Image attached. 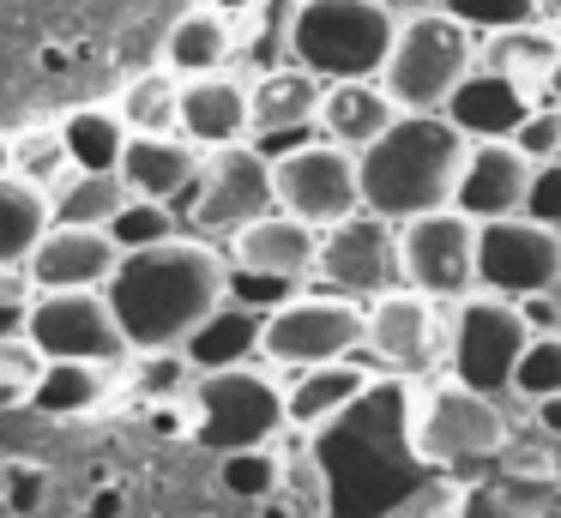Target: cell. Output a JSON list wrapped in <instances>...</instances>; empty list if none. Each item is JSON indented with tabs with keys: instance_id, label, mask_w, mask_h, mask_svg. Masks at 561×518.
<instances>
[{
	"instance_id": "277c9868",
	"label": "cell",
	"mask_w": 561,
	"mask_h": 518,
	"mask_svg": "<svg viewBox=\"0 0 561 518\" xmlns=\"http://www.w3.org/2000/svg\"><path fill=\"white\" fill-rule=\"evenodd\" d=\"M471 24H459L447 7L435 12H404L399 43H392L387 67H380V84L392 91V103L404 115H440L447 96L465 84V72L477 67V43Z\"/></svg>"
},
{
	"instance_id": "7bdbcfd3",
	"label": "cell",
	"mask_w": 561,
	"mask_h": 518,
	"mask_svg": "<svg viewBox=\"0 0 561 518\" xmlns=\"http://www.w3.org/2000/svg\"><path fill=\"white\" fill-rule=\"evenodd\" d=\"M525 211L561 229V157H549V163H537V169H531V193H525Z\"/></svg>"
},
{
	"instance_id": "7c38bea8",
	"label": "cell",
	"mask_w": 561,
	"mask_h": 518,
	"mask_svg": "<svg viewBox=\"0 0 561 518\" xmlns=\"http://www.w3.org/2000/svg\"><path fill=\"white\" fill-rule=\"evenodd\" d=\"M556 277H561V229L556 223H543L531 211L477 223V289L525 301V296H549Z\"/></svg>"
},
{
	"instance_id": "e575fe53",
	"label": "cell",
	"mask_w": 561,
	"mask_h": 518,
	"mask_svg": "<svg viewBox=\"0 0 561 518\" xmlns=\"http://www.w3.org/2000/svg\"><path fill=\"white\" fill-rule=\"evenodd\" d=\"M278 494L296 506V518H332V476L314 452H290L284 458V482Z\"/></svg>"
},
{
	"instance_id": "ac0fdd59",
	"label": "cell",
	"mask_w": 561,
	"mask_h": 518,
	"mask_svg": "<svg viewBox=\"0 0 561 518\" xmlns=\"http://www.w3.org/2000/svg\"><path fill=\"white\" fill-rule=\"evenodd\" d=\"M320 235H327L320 223H308V217H296L278 205V211H266V217L236 229L230 260L254 265V272H272V277H290V284H308L314 265H320Z\"/></svg>"
},
{
	"instance_id": "1f68e13d",
	"label": "cell",
	"mask_w": 561,
	"mask_h": 518,
	"mask_svg": "<svg viewBox=\"0 0 561 518\" xmlns=\"http://www.w3.org/2000/svg\"><path fill=\"white\" fill-rule=\"evenodd\" d=\"M122 120L134 133H170L182 127V72L175 67H158V72H139V79H127L122 91Z\"/></svg>"
},
{
	"instance_id": "7a4b0ae2",
	"label": "cell",
	"mask_w": 561,
	"mask_h": 518,
	"mask_svg": "<svg viewBox=\"0 0 561 518\" xmlns=\"http://www.w3.org/2000/svg\"><path fill=\"white\" fill-rule=\"evenodd\" d=\"M471 139L447 115H399L363 151V205L392 223L453 205Z\"/></svg>"
},
{
	"instance_id": "f546056e",
	"label": "cell",
	"mask_w": 561,
	"mask_h": 518,
	"mask_svg": "<svg viewBox=\"0 0 561 518\" xmlns=\"http://www.w3.org/2000/svg\"><path fill=\"white\" fill-rule=\"evenodd\" d=\"M49 199H55V223H98V229H110L115 211L134 199V187H127L122 169H79L73 163L49 187Z\"/></svg>"
},
{
	"instance_id": "d590c367",
	"label": "cell",
	"mask_w": 561,
	"mask_h": 518,
	"mask_svg": "<svg viewBox=\"0 0 561 518\" xmlns=\"http://www.w3.org/2000/svg\"><path fill=\"white\" fill-rule=\"evenodd\" d=\"M110 235L122 241V253L151 248V241H170V235H175V211H170V199H146V193H134V199H127L122 211H115Z\"/></svg>"
},
{
	"instance_id": "bcb514c9",
	"label": "cell",
	"mask_w": 561,
	"mask_h": 518,
	"mask_svg": "<svg viewBox=\"0 0 561 518\" xmlns=\"http://www.w3.org/2000/svg\"><path fill=\"white\" fill-rule=\"evenodd\" d=\"M13 169H19V151H13V139L0 133V175H13Z\"/></svg>"
},
{
	"instance_id": "8d00e7d4",
	"label": "cell",
	"mask_w": 561,
	"mask_h": 518,
	"mask_svg": "<svg viewBox=\"0 0 561 518\" xmlns=\"http://www.w3.org/2000/svg\"><path fill=\"white\" fill-rule=\"evenodd\" d=\"M513 392H519L525 404L561 392V332H531L519 368H513Z\"/></svg>"
},
{
	"instance_id": "5bb4252c",
	"label": "cell",
	"mask_w": 561,
	"mask_h": 518,
	"mask_svg": "<svg viewBox=\"0 0 561 518\" xmlns=\"http://www.w3.org/2000/svg\"><path fill=\"white\" fill-rule=\"evenodd\" d=\"M453 349V320L440 313V296L399 284L387 296L368 301L363 325V356H375L392 373H428L435 361H447Z\"/></svg>"
},
{
	"instance_id": "8992f818",
	"label": "cell",
	"mask_w": 561,
	"mask_h": 518,
	"mask_svg": "<svg viewBox=\"0 0 561 518\" xmlns=\"http://www.w3.org/2000/svg\"><path fill=\"white\" fill-rule=\"evenodd\" d=\"M404 440H411V452L423 458V464H483V458L501 452V440H507V422H501V404L495 392H483V385L459 380V373H447V380L423 385V398H416L411 410V428H404Z\"/></svg>"
},
{
	"instance_id": "e0dca14e",
	"label": "cell",
	"mask_w": 561,
	"mask_h": 518,
	"mask_svg": "<svg viewBox=\"0 0 561 518\" xmlns=\"http://www.w3.org/2000/svg\"><path fill=\"white\" fill-rule=\"evenodd\" d=\"M531 157L519 151L513 139H471V157H465V175H459V205L465 217L489 223V217H513L525 211V193H531Z\"/></svg>"
},
{
	"instance_id": "681fc988",
	"label": "cell",
	"mask_w": 561,
	"mask_h": 518,
	"mask_svg": "<svg viewBox=\"0 0 561 518\" xmlns=\"http://www.w3.org/2000/svg\"><path fill=\"white\" fill-rule=\"evenodd\" d=\"M543 24H561V0H543Z\"/></svg>"
},
{
	"instance_id": "6da1fadb",
	"label": "cell",
	"mask_w": 561,
	"mask_h": 518,
	"mask_svg": "<svg viewBox=\"0 0 561 518\" xmlns=\"http://www.w3.org/2000/svg\"><path fill=\"white\" fill-rule=\"evenodd\" d=\"M110 301L134 349H182L230 301V253L211 248V235H170L134 248L122 253Z\"/></svg>"
},
{
	"instance_id": "44dd1931",
	"label": "cell",
	"mask_w": 561,
	"mask_h": 518,
	"mask_svg": "<svg viewBox=\"0 0 561 518\" xmlns=\"http://www.w3.org/2000/svg\"><path fill=\"white\" fill-rule=\"evenodd\" d=\"M320 103H327V79L296 60L254 72V139H308V127H320Z\"/></svg>"
},
{
	"instance_id": "ee69618b",
	"label": "cell",
	"mask_w": 561,
	"mask_h": 518,
	"mask_svg": "<svg viewBox=\"0 0 561 518\" xmlns=\"http://www.w3.org/2000/svg\"><path fill=\"white\" fill-rule=\"evenodd\" d=\"M519 308H525V320H531V332H556V308H549L543 296H525Z\"/></svg>"
},
{
	"instance_id": "603a6c76",
	"label": "cell",
	"mask_w": 561,
	"mask_h": 518,
	"mask_svg": "<svg viewBox=\"0 0 561 518\" xmlns=\"http://www.w3.org/2000/svg\"><path fill=\"white\" fill-rule=\"evenodd\" d=\"M368 398V368H356L351 356L339 361H314V368H296V380L284 385V410H290L296 434H320L344 416L351 404Z\"/></svg>"
},
{
	"instance_id": "4dcf8cb0",
	"label": "cell",
	"mask_w": 561,
	"mask_h": 518,
	"mask_svg": "<svg viewBox=\"0 0 561 518\" xmlns=\"http://www.w3.org/2000/svg\"><path fill=\"white\" fill-rule=\"evenodd\" d=\"M61 139H67L79 169H122L134 127L122 120V108H73L61 120Z\"/></svg>"
},
{
	"instance_id": "f6af8a7d",
	"label": "cell",
	"mask_w": 561,
	"mask_h": 518,
	"mask_svg": "<svg viewBox=\"0 0 561 518\" xmlns=\"http://www.w3.org/2000/svg\"><path fill=\"white\" fill-rule=\"evenodd\" d=\"M537 428H543V434H561V392H549V398H537Z\"/></svg>"
},
{
	"instance_id": "52a82bcc",
	"label": "cell",
	"mask_w": 561,
	"mask_h": 518,
	"mask_svg": "<svg viewBox=\"0 0 561 518\" xmlns=\"http://www.w3.org/2000/svg\"><path fill=\"white\" fill-rule=\"evenodd\" d=\"M363 325L368 308H356V296L344 289H296L290 301L266 313V332H260V356L272 368H314V361H339L363 349Z\"/></svg>"
},
{
	"instance_id": "b9f144b4",
	"label": "cell",
	"mask_w": 561,
	"mask_h": 518,
	"mask_svg": "<svg viewBox=\"0 0 561 518\" xmlns=\"http://www.w3.org/2000/svg\"><path fill=\"white\" fill-rule=\"evenodd\" d=\"M31 272L25 265H0V337L7 332H25V313H31Z\"/></svg>"
},
{
	"instance_id": "30bf717a",
	"label": "cell",
	"mask_w": 561,
	"mask_h": 518,
	"mask_svg": "<svg viewBox=\"0 0 561 518\" xmlns=\"http://www.w3.org/2000/svg\"><path fill=\"white\" fill-rule=\"evenodd\" d=\"M272 175H278V205L308 223L332 229L339 217L363 211V157L339 139H290L272 157Z\"/></svg>"
},
{
	"instance_id": "74e56055",
	"label": "cell",
	"mask_w": 561,
	"mask_h": 518,
	"mask_svg": "<svg viewBox=\"0 0 561 518\" xmlns=\"http://www.w3.org/2000/svg\"><path fill=\"white\" fill-rule=\"evenodd\" d=\"M447 12L471 31H513V24H543V0H447Z\"/></svg>"
},
{
	"instance_id": "f907efd6",
	"label": "cell",
	"mask_w": 561,
	"mask_h": 518,
	"mask_svg": "<svg viewBox=\"0 0 561 518\" xmlns=\"http://www.w3.org/2000/svg\"><path fill=\"white\" fill-rule=\"evenodd\" d=\"M549 96L561 103V60H556V79H549Z\"/></svg>"
},
{
	"instance_id": "9c48e42d",
	"label": "cell",
	"mask_w": 561,
	"mask_h": 518,
	"mask_svg": "<svg viewBox=\"0 0 561 518\" xmlns=\"http://www.w3.org/2000/svg\"><path fill=\"white\" fill-rule=\"evenodd\" d=\"M25 337L49 361H122L134 356L122 313H115L110 289H37L25 313Z\"/></svg>"
},
{
	"instance_id": "c3c4849f",
	"label": "cell",
	"mask_w": 561,
	"mask_h": 518,
	"mask_svg": "<svg viewBox=\"0 0 561 518\" xmlns=\"http://www.w3.org/2000/svg\"><path fill=\"white\" fill-rule=\"evenodd\" d=\"M19 398H25V385H13V380H0V410H7V404H19Z\"/></svg>"
},
{
	"instance_id": "ba28073f",
	"label": "cell",
	"mask_w": 561,
	"mask_h": 518,
	"mask_svg": "<svg viewBox=\"0 0 561 518\" xmlns=\"http://www.w3.org/2000/svg\"><path fill=\"white\" fill-rule=\"evenodd\" d=\"M278 211V175H272V157L260 145L236 139V145H211L199 181L187 193V223L211 241H230L242 223Z\"/></svg>"
},
{
	"instance_id": "f35d334b",
	"label": "cell",
	"mask_w": 561,
	"mask_h": 518,
	"mask_svg": "<svg viewBox=\"0 0 561 518\" xmlns=\"http://www.w3.org/2000/svg\"><path fill=\"white\" fill-rule=\"evenodd\" d=\"M513 145H519L531 163H549V157H561V103H556V96H543V103H537L531 115L519 120Z\"/></svg>"
},
{
	"instance_id": "9a60e30c",
	"label": "cell",
	"mask_w": 561,
	"mask_h": 518,
	"mask_svg": "<svg viewBox=\"0 0 561 518\" xmlns=\"http://www.w3.org/2000/svg\"><path fill=\"white\" fill-rule=\"evenodd\" d=\"M314 277L327 289H344L356 301H375L387 289L404 284V265H399V223L380 211H351L320 235V265Z\"/></svg>"
},
{
	"instance_id": "4fadbf2b",
	"label": "cell",
	"mask_w": 561,
	"mask_h": 518,
	"mask_svg": "<svg viewBox=\"0 0 561 518\" xmlns=\"http://www.w3.org/2000/svg\"><path fill=\"white\" fill-rule=\"evenodd\" d=\"M399 265L404 284L440 301H465L477 289V217L459 205L440 211H416L399 223Z\"/></svg>"
},
{
	"instance_id": "cb8c5ba5",
	"label": "cell",
	"mask_w": 561,
	"mask_h": 518,
	"mask_svg": "<svg viewBox=\"0 0 561 518\" xmlns=\"http://www.w3.org/2000/svg\"><path fill=\"white\" fill-rule=\"evenodd\" d=\"M399 115H404V108L392 103V91L380 79H332L327 84V103H320V133L339 139V145H351V151L363 157Z\"/></svg>"
},
{
	"instance_id": "d6a6232c",
	"label": "cell",
	"mask_w": 561,
	"mask_h": 518,
	"mask_svg": "<svg viewBox=\"0 0 561 518\" xmlns=\"http://www.w3.org/2000/svg\"><path fill=\"white\" fill-rule=\"evenodd\" d=\"M218 482L224 494H236V500H272L284 482V458L272 452V446H242V452H224L218 458Z\"/></svg>"
},
{
	"instance_id": "7dc6e473",
	"label": "cell",
	"mask_w": 561,
	"mask_h": 518,
	"mask_svg": "<svg viewBox=\"0 0 561 518\" xmlns=\"http://www.w3.org/2000/svg\"><path fill=\"white\" fill-rule=\"evenodd\" d=\"M399 12H435V7H447V0H392Z\"/></svg>"
},
{
	"instance_id": "d4e9b609",
	"label": "cell",
	"mask_w": 561,
	"mask_h": 518,
	"mask_svg": "<svg viewBox=\"0 0 561 518\" xmlns=\"http://www.w3.org/2000/svg\"><path fill=\"white\" fill-rule=\"evenodd\" d=\"M236 55V19L224 7H194L170 24V43H163V60H170L182 79H199V72H224Z\"/></svg>"
},
{
	"instance_id": "5b68a950",
	"label": "cell",
	"mask_w": 561,
	"mask_h": 518,
	"mask_svg": "<svg viewBox=\"0 0 561 518\" xmlns=\"http://www.w3.org/2000/svg\"><path fill=\"white\" fill-rule=\"evenodd\" d=\"M187 434L206 452H242V446H272L290 428L284 410V385H272V373H260L254 361L236 368H206L187 385Z\"/></svg>"
},
{
	"instance_id": "83f0119b",
	"label": "cell",
	"mask_w": 561,
	"mask_h": 518,
	"mask_svg": "<svg viewBox=\"0 0 561 518\" xmlns=\"http://www.w3.org/2000/svg\"><path fill=\"white\" fill-rule=\"evenodd\" d=\"M260 332H266V308H248V301L230 296L182 349L194 356L199 373H206V368H236V361L260 356Z\"/></svg>"
},
{
	"instance_id": "ffe728a7",
	"label": "cell",
	"mask_w": 561,
	"mask_h": 518,
	"mask_svg": "<svg viewBox=\"0 0 561 518\" xmlns=\"http://www.w3.org/2000/svg\"><path fill=\"white\" fill-rule=\"evenodd\" d=\"M182 133L206 151L248 139L254 133V79H236V72L182 79Z\"/></svg>"
},
{
	"instance_id": "4316f807",
	"label": "cell",
	"mask_w": 561,
	"mask_h": 518,
	"mask_svg": "<svg viewBox=\"0 0 561 518\" xmlns=\"http://www.w3.org/2000/svg\"><path fill=\"white\" fill-rule=\"evenodd\" d=\"M55 223L49 187H37L31 175H0V265H25L37 253V241Z\"/></svg>"
},
{
	"instance_id": "f1b7e54d",
	"label": "cell",
	"mask_w": 561,
	"mask_h": 518,
	"mask_svg": "<svg viewBox=\"0 0 561 518\" xmlns=\"http://www.w3.org/2000/svg\"><path fill=\"white\" fill-rule=\"evenodd\" d=\"M483 67H501L507 79H519L525 91L549 96V79H556V60H561V43L549 24H513V31H489L483 43Z\"/></svg>"
},
{
	"instance_id": "ab89813d",
	"label": "cell",
	"mask_w": 561,
	"mask_h": 518,
	"mask_svg": "<svg viewBox=\"0 0 561 518\" xmlns=\"http://www.w3.org/2000/svg\"><path fill=\"white\" fill-rule=\"evenodd\" d=\"M67 163H73V151H67L61 133H37V139L19 145V175H31L37 187H55L67 175Z\"/></svg>"
},
{
	"instance_id": "836d02e7",
	"label": "cell",
	"mask_w": 561,
	"mask_h": 518,
	"mask_svg": "<svg viewBox=\"0 0 561 518\" xmlns=\"http://www.w3.org/2000/svg\"><path fill=\"white\" fill-rule=\"evenodd\" d=\"M296 12L302 0H260L248 19H254V36H248V60L260 67H284L290 60V31H296Z\"/></svg>"
},
{
	"instance_id": "60d3db41",
	"label": "cell",
	"mask_w": 561,
	"mask_h": 518,
	"mask_svg": "<svg viewBox=\"0 0 561 518\" xmlns=\"http://www.w3.org/2000/svg\"><path fill=\"white\" fill-rule=\"evenodd\" d=\"M302 284H290V277H272V272H254V265H236L230 260V296L248 301V308H278V301H290Z\"/></svg>"
},
{
	"instance_id": "484cf974",
	"label": "cell",
	"mask_w": 561,
	"mask_h": 518,
	"mask_svg": "<svg viewBox=\"0 0 561 518\" xmlns=\"http://www.w3.org/2000/svg\"><path fill=\"white\" fill-rule=\"evenodd\" d=\"M103 398H110V361H43L25 404L49 422H67V416H91Z\"/></svg>"
},
{
	"instance_id": "d6986e66",
	"label": "cell",
	"mask_w": 561,
	"mask_h": 518,
	"mask_svg": "<svg viewBox=\"0 0 561 518\" xmlns=\"http://www.w3.org/2000/svg\"><path fill=\"white\" fill-rule=\"evenodd\" d=\"M537 103H543L537 91H525V84L507 79L501 67H483V60H477V67L465 72V84L447 96V108H440V115H447L465 139H513V133H519V120L531 115Z\"/></svg>"
},
{
	"instance_id": "2e32d148",
	"label": "cell",
	"mask_w": 561,
	"mask_h": 518,
	"mask_svg": "<svg viewBox=\"0 0 561 518\" xmlns=\"http://www.w3.org/2000/svg\"><path fill=\"white\" fill-rule=\"evenodd\" d=\"M25 272L37 289H110L122 272V241L98 223H49Z\"/></svg>"
},
{
	"instance_id": "8fae6325",
	"label": "cell",
	"mask_w": 561,
	"mask_h": 518,
	"mask_svg": "<svg viewBox=\"0 0 561 518\" xmlns=\"http://www.w3.org/2000/svg\"><path fill=\"white\" fill-rule=\"evenodd\" d=\"M525 344H531V320L513 296H465L459 313H453V349H447V368L459 380L483 385V392H513V368H519Z\"/></svg>"
},
{
	"instance_id": "7402d4cb",
	"label": "cell",
	"mask_w": 561,
	"mask_h": 518,
	"mask_svg": "<svg viewBox=\"0 0 561 518\" xmlns=\"http://www.w3.org/2000/svg\"><path fill=\"white\" fill-rule=\"evenodd\" d=\"M199 163H206V145H194L187 133H134L122 157V175L134 193L146 199H187L199 181Z\"/></svg>"
},
{
	"instance_id": "3957f363",
	"label": "cell",
	"mask_w": 561,
	"mask_h": 518,
	"mask_svg": "<svg viewBox=\"0 0 561 518\" xmlns=\"http://www.w3.org/2000/svg\"><path fill=\"white\" fill-rule=\"evenodd\" d=\"M399 7L392 0H302L290 31V60L320 79H380L392 43H399Z\"/></svg>"
}]
</instances>
